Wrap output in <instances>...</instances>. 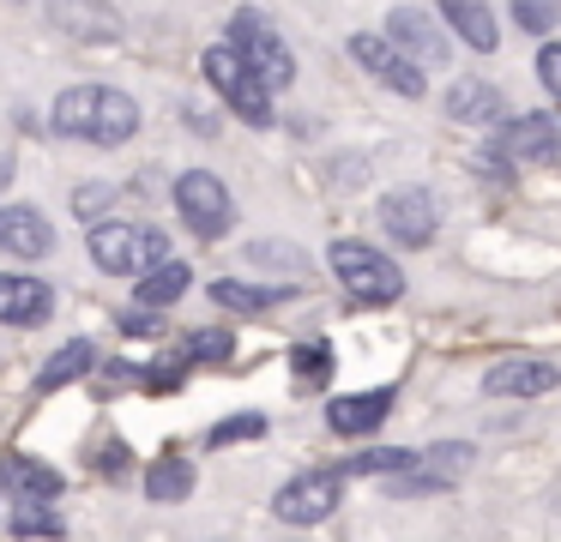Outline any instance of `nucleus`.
I'll return each mask as SVG.
<instances>
[{"instance_id":"f257e3e1","label":"nucleus","mask_w":561,"mask_h":542,"mask_svg":"<svg viewBox=\"0 0 561 542\" xmlns=\"http://www.w3.org/2000/svg\"><path fill=\"white\" fill-rule=\"evenodd\" d=\"M55 132L85 145H127L139 132V103L115 84H67L55 96Z\"/></svg>"},{"instance_id":"f03ea898","label":"nucleus","mask_w":561,"mask_h":542,"mask_svg":"<svg viewBox=\"0 0 561 542\" xmlns=\"http://www.w3.org/2000/svg\"><path fill=\"white\" fill-rule=\"evenodd\" d=\"M91 260H98V272H110V277H146L151 265L170 260V235L115 217V223L91 229Z\"/></svg>"},{"instance_id":"7ed1b4c3","label":"nucleus","mask_w":561,"mask_h":542,"mask_svg":"<svg viewBox=\"0 0 561 542\" xmlns=\"http://www.w3.org/2000/svg\"><path fill=\"white\" fill-rule=\"evenodd\" d=\"M199 72H206V84L230 103V115H242L248 127H272V91L254 79V67H248L230 43H211L206 55H199Z\"/></svg>"},{"instance_id":"20e7f679","label":"nucleus","mask_w":561,"mask_h":542,"mask_svg":"<svg viewBox=\"0 0 561 542\" xmlns=\"http://www.w3.org/2000/svg\"><path fill=\"white\" fill-rule=\"evenodd\" d=\"M327 265L356 301H399L404 296V272L380 247H368V241H332Z\"/></svg>"},{"instance_id":"39448f33","label":"nucleus","mask_w":561,"mask_h":542,"mask_svg":"<svg viewBox=\"0 0 561 542\" xmlns=\"http://www.w3.org/2000/svg\"><path fill=\"white\" fill-rule=\"evenodd\" d=\"M230 48L254 67V79L266 84V91H284V84L296 79V55L284 48V36L272 31V19H260V12H236L230 19Z\"/></svg>"},{"instance_id":"423d86ee","label":"nucleus","mask_w":561,"mask_h":542,"mask_svg":"<svg viewBox=\"0 0 561 542\" xmlns=\"http://www.w3.org/2000/svg\"><path fill=\"white\" fill-rule=\"evenodd\" d=\"M175 211H182V223L194 229L199 241H218L224 229L236 223V199L211 169H187V175L175 181Z\"/></svg>"},{"instance_id":"0eeeda50","label":"nucleus","mask_w":561,"mask_h":542,"mask_svg":"<svg viewBox=\"0 0 561 542\" xmlns=\"http://www.w3.org/2000/svg\"><path fill=\"white\" fill-rule=\"evenodd\" d=\"M380 229H387V241H399V247H428L440 229V205L428 187H392L387 199H380Z\"/></svg>"},{"instance_id":"6e6552de","label":"nucleus","mask_w":561,"mask_h":542,"mask_svg":"<svg viewBox=\"0 0 561 542\" xmlns=\"http://www.w3.org/2000/svg\"><path fill=\"white\" fill-rule=\"evenodd\" d=\"M344 500V482L339 470H314V476H296L278 488V500H272V512L284 518V524H320V518H332Z\"/></svg>"},{"instance_id":"1a4fd4ad","label":"nucleus","mask_w":561,"mask_h":542,"mask_svg":"<svg viewBox=\"0 0 561 542\" xmlns=\"http://www.w3.org/2000/svg\"><path fill=\"white\" fill-rule=\"evenodd\" d=\"M387 43L399 48L404 60H411V67H447V31H440L435 19H428V12H416V7H399L387 19Z\"/></svg>"},{"instance_id":"9d476101","label":"nucleus","mask_w":561,"mask_h":542,"mask_svg":"<svg viewBox=\"0 0 561 542\" xmlns=\"http://www.w3.org/2000/svg\"><path fill=\"white\" fill-rule=\"evenodd\" d=\"M351 55L363 60L368 72H375L380 84H387V91H399V96H423L428 91V79H423V67H411V60L399 55V48L387 43V36H351Z\"/></svg>"},{"instance_id":"9b49d317","label":"nucleus","mask_w":561,"mask_h":542,"mask_svg":"<svg viewBox=\"0 0 561 542\" xmlns=\"http://www.w3.org/2000/svg\"><path fill=\"white\" fill-rule=\"evenodd\" d=\"M495 145L513 163H556L561 157V115H519L501 127Z\"/></svg>"},{"instance_id":"f8f14e48","label":"nucleus","mask_w":561,"mask_h":542,"mask_svg":"<svg viewBox=\"0 0 561 542\" xmlns=\"http://www.w3.org/2000/svg\"><path fill=\"white\" fill-rule=\"evenodd\" d=\"M556 385H561V373H556V361H543V356H507L483 373L489 397H543V392H556Z\"/></svg>"},{"instance_id":"ddd939ff","label":"nucleus","mask_w":561,"mask_h":542,"mask_svg":"<svg viewBox=\"0 0 561 542\" xmlns=\"http://www.w3.org/2000/svg\"><path fill=\"white\" fill-rule=\"evenodd\" d=\"M49 24L73 43H115L122 36V12L110 0H49Z\"/></svg>"},{"instance_id":"4468645a","label":"nucleus","mask_w":561,"mask_h":542,"mask_svg":"<svg viewBox=\"0 0 561 542\" xmlns=\"http://www.w3.org/2000/svg\"><path fill=\"white\" fill-rule=\"evenodd\" d=\"M471 446H435V452H416L411 470H399V482H387L392 494H435V488H453L465 464H471Z\"/></svg>"},{"instance_id":"2eb2a0df","label":"nucleus","mask_w":561,"mask_h":542,"mask_svg":"<svg viewBox=\"0 0 561 542\" xmlns=\"http://www.w3.org/2000/svg\"><path fill=\"white\" fill-rule=\"evenodd\" d=\"M55 241L49 217L37 205H0V253H19V260H43Z\"/></svg>"},{"instance_id":"dca6fc26","label":"nucleus","mask_w":561,"mask_h":542,"mask_svg":"<svg viewBox=\"0 0 561 542\" xmlns=\"http://www.w3.org/2000/svg\"><path fill=\"white\" fill-rule=\"evenodd\" d=\"M387 416H392V385H375V392H363V397H332V404H327L332 434H351V440L380 434V422H387Z\"/></svg>"},{"instance_id":"f3484780","label":"nucleus","mask_w":561,"mask_h":542,"mask_svg":"<svg viewBox=\"0 0 561 542\" xmlns=\"http://www.w3.org/2000/svg\"><path fill=\"white\" fill-rule=\"evenodd\" d=\"M49 308H55L49 284L0 272V320H7V325H43V320H49Z\"/></svg>"},{"instance_id":"a211bd4d","label":"nucleus","mask_w":561,"mask_h":542,"mask_svg":"<svg viewBox=\"0 0 561 542\" xmlns=\"http://www.w3.org/2000/svg\"><path fill=\"white\" fill-rule=\"evenodd\" d=\"M0 482L13 488V500H61V476L31 464V458H19V452L0 458Z\"/></svg>"},{"instance_id":"6ab92c4d","label":"nucleus","mask_w":561,"mask_h":542,"mask_svg":"<svg viewBox=\"0 0 561 542\" xmlns=\"http://www.w3.org/2000/svg\"><path fill=\"white\" fill-rule=\"evenodd\" d=\"M447 115L453 120H477V127H483V120H501L507 115V103H501V91L489 79H459L447 91Z\"/></svg>"},{"instance_id":"aec40b11","label":"nucleus","mask_w":561,"mask_h":542,"mask_svg":"<svg viewBox=\"0 0 561 542\" xmlns=\"http://www.w3.org/2000/svg\"><path fill=\"white\" fill-rule=\"evenodd\" d=\"M440 12H447V24H453V31H459L471 48H477V55H489V48L501 43L495 12H489L483 0H440Z\"/></svg>"},{"instance_id":"412c9836","label":"nucleus","mask_w":561,"mask_h":542,"mask_svg":"<svg viewBox=\"0 0 561 542\" xmlns=\"http://www.w3.org/2000/svg\"><path fill=\"white\" fill-rule=\"evenodd\" d=\"M91 361H98V349H91V344H85V337H73V344H67V349H55V356H49V361H43V373H37V385H43V392H61V385H73V380H79V373H85V368H91Z\"/></svg>"},{"instance_id":"4be33fe9","label":"nucleus","mask_w":561,"mask_h":542,"mask_svg":"<svg viewBox=\"0 0 561 542\" xmlns=\"http://www.w3.org/2000/svg\"><path fill=\"white\" fill-rule=\"evenodd\" d=\"M182 296H187V265L182 260H163L139 277V301H146V308H175Z\"/></svg>"},{"instance_id":"5701e85b","label":"nucleus","mask_w":561,"mask_h":542,"mask_svg":"<svg viewBox=\"0 0 561 542\" xmlns=\"http://www.w3.org/2000/svg\"><path fill=\"white\" fill-rule=\"evenodd\" d=\"M290 289H254V284H242V277H218L211 284V301L218 308H230V313H266L272 301H284Z\"/></svg>"},{"instance_id":"b1692460","label":"nucleus","mask_w":561,"mask_h":542,"mask_svg":"<svg viewBox=\"0 0 561 542\" xmlns=\"http://www.w3.org/2000/svg\"><path fill=\"white\" fill-rule=\"evenodd\" d=\"M146 494L151 500H187V494H194V464H187V458H163V464H151Z\"/></svg>"},{"instance_id":"393cba45","label":"nucleus","mask_w":561,"mask_h":542,"mask_svg":"<svg viewBox=\"0 0 561 542\" xmlns=\"http://www.w3.org/2000/svg\"><path fill=\"white\" fill-rule=\"evenodd\" d=\"M13 530L19 537H67L61 518H55V500H13Z\"/></svg>"},{"instance_id":"a878e982","label":"nucleus","mask_w":561,"mask_h":542,"mask_svg":"<svg viewBox=\"0 0 561 542\" xmlns=\"http://www.w3.org/2000/svg\"><path fill=\"white\" fill-rule=\"evenodd\" d=\"M290 368H296V380H302V385H327V373H332V349L320 344V337H308V344H296V349H290Z\"/></svg>"},{"instance_id":"bb28decb","label":"nucleus","mask_w":561,"mask_h":542,"mask_svg":"<svg viewBox=\"0 0 561 542\" xmlns=\"http://www.w3.org/2000/svg\"><path fill=\"white\" fill-rule=\"evenodd\" d=\"M416 452H399V446H380V452H356L344 470H356V476H399V470H411ZM339 470V476H344Z\"/></svg>"},{"instance_id":"cd10ccee","label":"nucleus","mask_w":561,"mask_h":542,"mask_svg":"<svg viewBox=\"0 0 561 542\" xmlns=\"http://www.w3.org/2000/svg\"><path fill=\"white\" fill-rule=\"evenodd\" d=\"M230 332H224V325H211V332H187V344H182V361L187 368H194V361H224L230 356Z\"/></svg>"},{"instance_id":"c85d7f7f","label":"nucleus","mask_w":561,"mask_h":542,"mask_svg":"<svg viewBox=\"0 0 561 542\" xmlns=\"http://www.w3.org/2000/svg\"><path fill=\"white\" fill-rule=\"evenodd\" d=\"M254 434H266V416H230L206 434V446H236V440H254Z\"/></svg>"},{"instance_id":"c756f323","label":"nucleus","mask_w":561,"mask_h":542,"mask_svg":"<svg viewBox=\"0 0 561 542\" xmlns=\"http://www.w3.org/2000/svg\"><path fill=\"white\" fill-rule=\"evenodd\" d=\"M513 19H519V31H549L561 19V7L556 0H513Z\"/></svg>"},{"instance_id":"7c9ffc66","label":"nucleus","mask_w":561,"mask_h":542,"mask_svg":"<svg viewBox=\"0 0 561 542\" xmlns=\"http://www.w3.org/2000/svg\"><path fill=\"white\" fill-rule=\"evenodd\" d=\"M537 79H543V91H549V96H561V43L537 48Z\"/></svg>"},{"instance_id":"2f4dec72","label":"nucleus","mask_w":561,"mask_h":542,"mask_svg":"<svg viewBox=\"0 0 561 542\" xmlns=\"http://www.w3.org/2000/svg\"><path fill=\"white\" fill-rule=\"evenodd\" d=\"M103 205H115V187H103V181H91V187H79V217H98Z\"/></svg>"},{"instance_id":"473e14b6","label":"nucleus","mask_w":561,"mask_h":542,"mask_svg":"<svg viewBox=\"0 0 561 542\" xmlns=\"http://www.w3.org/2000/svg\"><path fill=\"white\" fill-rule=\"evenodd\" d=\"M7 175H13V163H7V157H0V187H7Z\"/></svg>"}]
</instances>
